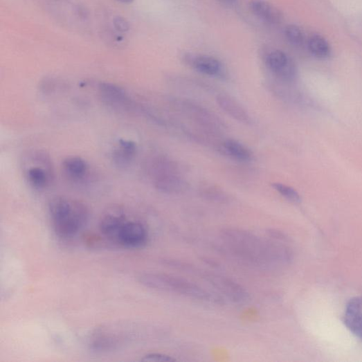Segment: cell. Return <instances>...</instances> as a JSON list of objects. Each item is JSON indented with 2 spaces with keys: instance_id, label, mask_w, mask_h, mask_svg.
Instances as JSON below:
<instances>
[{
  "instance_id": "5bb4252c",
  "label": "cell",
  "mask_w": 362,
  "mask_h": 362,
  "mask_svg": "<svg viewBox=\"0 0 362 362\" xmlns=\"http://www.w3.org/2000/svg\"><path fill=\"white\" fill-rule=\"evenodd\" d=\"M64 174L74 181L83 180L89 172L87 161L79 156H70L65 159L62 163Z\"/></svg>"
},
{
  "instance_id": "9c48e42d",
  "label": "cell",
  "mask_w": 362,
  "mask_h": 362,
  "mask_svg": "<svg viewBox=\"0 0 362 362\" xmlns=\"http://www.w3.org/2000/svg\"><path fill=\"white\" fill-rule=\"evenodd\" d=\"M208 281L226 298L235 302L242 303L248 299L246 291L235 282L224 277L210 275L207 277Z\"/></svg>"
},
{
  "instance_id": "30bf717a",
  "label": "cell",
  "mask_w": 362,
  "mask_h": 362,
  "mask_svg": "<svg viewBox=\"0 0 362 362\" xmlns=\"http://www.w3.org/2000/svg\"><path fill=\"white\" fill-rule=\"evenodd\" d=\"M344 323L348 330L362 341V296L352 299L347 304Z\"/></svg>"
},
{
  "instance_id": "3957f363",
  "label": "cell",
  "mask_w": 362,
  "mask_h": 362,
  "mask_svg": "<svg viewBox=\"0 0 362 362\" xmlns=\"http://www.w3.org/2000/svg\"><path fill=\"white\" fill-rule=\"evenodd\" d=\"M139 282L147 287L161 291H174L188 298L206 302H217L211 293L185 279L158 273H144L138 277Z\"/></svg>"
},
{
  "instance_id": "e0dca14e",
  "label": "cell",
  "mask_w": 362,
  "mask_h": 362,
  "mask_svg": "<svg viewBox=\"0 0 362 362\" xmlns=\"http://www.w3.org/2000/svg\"><path fill=\"white\" fill-rule=\"evenodd\" d=\"M308 48L314 56L320 59L327 58L332 53L330 44L325 38L317 35L309 38Z\"/></svg>"
},
{
  "instance_id": "ac0fdd59",
  "label": "cell",
  "mask_w": 362,
  "mask_h": 362,
  "mask_svg": "<svg viewBox=\"0 0 362 362\" xmlns=\"http://www.w3.org/2000/svg\"><path fill=\"white\" fill-rule=\"evenodd\" d=\"M272 186L285 199L291 203L295 204L301 203L302 199L300 193L292 187L280 183H274L272 184Z\"/></svg>"
},
{
  "instance_id": "ffe728a7",
  "label": "cell",
  "mask_w": 362,
  "mask_h": 362,
  "mask_svg": "<svg viewBox=\"0 0 362 362\" xmlns=\"http://www.w3.org/2000/svg\"><path fill=\"white\" fill-rule=\"evenodd\" d=\"M142 361H161V362H167V361H176L175 359H174L172 356L161 354V353H150L146 355H145L143 359H141Z\"/></svg>"
},
{
  "instance_id": "52a82bcc",
  "label": "cell",
  "mask_w": 362,
  "mask_h": 362,
  "mask_svg": "<svg viewBox=\"0 0 362 362\" xmlns=\"http://www.w3.org/2000/svg\"><path fill=\"white\" fill-rule=\"evenodd\" d=\"M269 69L278 78L291 81L297 76V68L293 62L282 51L271 53L266 60Z\"/></svg>"
},
{
  "instance_id": "ba28073f",
  "label": "cell",
  "mask_w": 362,
  "mask_h": 362,
  "mask_svg": "<svg viewBox=\"0 0 362 362\" xmlns=\"http://www.w3.org/2000/svg\"><path fill=\"white\" fill-rule=\"evenodd\" d=\"M35 161V165H31L26 170L25 176L30 186L37 190L46 189L51 183L52 172L47 159Z\"/></svg>"
},
{
  "instance_id": "9a60e30c",
  "label": "cell",
  "mask_w": 362,
  "mask_h": 362,
  "mask_svg": "<svg viewBox=\"0 0 362 362\" xmlns=\"http://www.w3.org/2000/svg\"><path fill=\"white\" fill-rule=\"evenodd\" d=\"M190 64L197 72L208 76H217L221 72V62L211 56L199 55L194 57L191 60Z\"/></svg>"
},
{
  "instance_id": "6da1fadb",
  "label": "cell",
  "mask_w": 362,
  "mask_h": 362,
  "mask_svg": "<svg viewBox=\"0 0 362 362\" xmlns=\"http://www.w3.org/2000/svg\"><path fill=\"white\" fill-rule=\"evenodd\" d=\"M48 212L54 232L62 239L77 236L87 225L89 212L80 201L64 196L53 197Z\"/></svg>"
},
{
  "instance_id": "277c9868",
  "label": "cell",
  "mask_w": 362,
  "mask_h": 362,
  "mask_svg": "<svg viewBox=\"0 0 362 362\" xmlns=\"http://www.w3.org/2000/svg\"><path fill=\"white\" fill-rule=\"evenodd\" d=\"M150 168L154 185L161 192L179 193L185 188V181L177 175L175 168L168 161L156 160Z\"/></svg>"
},
{
  "instance_id": "d6986e66",
  "label": "cell",
  "mask_w": 362,
  "mask_h": 362,
  "mask_svg": "<svg viewBox=\"0 0 362 362\" xmlns=\"http://www.w3.org/2000/svg\"><path fill=\"white\" fill-rule=\"evenodd\" d=\"M285 36L287 40L294 46H302L305 42L304 33L296 25H289L285 29Z\"/></svg>"
},
{
  "instance_id": "4fadbf2b",
  "label": "cell",
  "mask_w": 362,
  "mask_h": 362,
  "mask_svg": "<svg viewBox=\"0 0 362 362\" xmlns=\"http://www.w3.org/2000/svg\"><path fill=\"white\" fill-rule=\"evenodd\" d=\"M250 8L257 17L270 24H278L283 19L281 11L265 0H252Z\"/></svg>"
},
{
  "instance_id": "7402d4cb",
  "label": "cell",
  "mask_w": 362,
  "mask_h": 362,
  "mask_svg": "<svg viewBox=\"0 0 362 362\" xmlns=\"http://www.w3.org/2000/svg\"><path fill=\"white\" fill-rule=\"evenodd\" d=\"M117 1L124 4H130L133 3L134 0H117Z\"/></svg>"
},
{
  "instance_id": "2e32d148",
  "label": "cell",
  "mask_w": 362,
  "mask_h": 362,
  "mask_svg": "<svg viewBox=\"0 0 362 362\" xmlns=\"http://www.w3.org/2000/svg\"><path fill=\"white\" fill-rule=\"evenodd\" d=\"M225 152L233 159L240 161H248L252 158V154L249 149L241 143L228 139L223 143Z\"/></svg>"
},
{
  "instance_id": "8992f818",
  "label": "cell",
  "mask_w": 362,
  "mask_h": 362,
  "mask_svg": "<svg viewBox=\"0 0 362 362\" xmlns=\"http://www.w3.org/2000/svg\"><path fill=\"white\" fill-rule=\"evenodd\" d=\"M102 102L118 111H128L133 108L131 98L123 88L112 83L101 82L98 87Z\"/></svg>"
},
{
  "instance_id": "7c38bea8",
  "label": "cell",
  "mask_w": 362,
  "mask_h": 362,
  "mask_svg": "<svg viewBox=\"0 0 362 362\" xmlns=\"http://www.w3.org/2000/svg\"><path fill=\"white\" fill-rule=\"evenodd\" d=\"M217 102L218 106L230 117L245 124L251 123L249 114L234 98L221 94L217 96Z\"/></svg>"
},
{
  "instance_id": "44dd1931",
  "label": "cell",
  "mask_w": 362,
  "mask_h": 362,
  "mask_svg": "<svg viewBox=\"0 0 362 362\" xmlns=\"http://www.w3.org/2000/svg\"><path fill=\"white\" fill-rule=\"evenodd\" d=\"M115 28L120 33H125L129 30V25L127 21L122 17H116L114 19Z\"/></svg>"
},
{
  "instance_id": "8fae6325",
  "label": "cell",
  "mask_w": 362,
  "mask_h": 362,
  "mask_svg": "<svg viewBox=\"0 0 362 362\" xmlns=\"http://www.w3.org/2000/svg\"><path fill=\"white\" fill-rule=\"evenodd\" d=\"M138 152L135 142L129 140H120L115 145L111 159L114 165L120 169H125L131 165Z\"/></svg>"
},
{
  "instance_id": "5b68a950",
  "label": "cell",
  "mask_w": 362,
  "mask_h": 362,
  "mask_svg": "<svg viewBox=\"0 0 362 362\" xmlns=\"http://www.w3.org/2000/svg\"><path fill=\"white\" fill-rule=\"evenodd\" d=\"M148 233L140 221L127 218L119 226L111 242L127 248H140L146 245Z\"/></svg>"
},
{
  "instance_id": "7a4b0ae2",
  "label": "cell",
  "mask_w": 362,
  "mask_h": 362,
  "mask_svg": "<svg viewBox=\"0 0 362 362\" xmlns=\"http://www.w3.org/2000/svg\"><path fill=\"white\" fill-rule=\"evenodd\" d=\"M225 241L241 255L260 261L265 259L287 262L291 258L289 249L261 242L257 237L237 229H226L223 232Z\"/></svg>"
}]
</instances>
